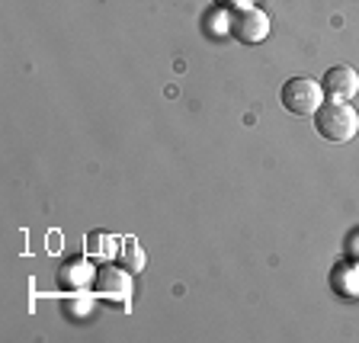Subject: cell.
Instances as JSON below:
<instances>
[{"instance_id": "5", "label": "cell", "mask_w": 359, "mask_h": 343, "mask_svg": "<svg viewBox=\"0 0 359 343\" xmlns=\"http://www.w3.org/2000/svg\"><path fill=\"white\" fill-rule=\"evenodd\" d=\"M58 279H61V285H67V289L87 285V279H90V263L83 260V257H71V260L61 263Z\"/></svg>"}, {"instance_id": "6", "label": "cell", "mask_w": 359, "mask_h": 343, "mask_svg": "<svg viewBox=\"0 0 359 343\" xmlns=\"http://www.w3.org/2000/svg\"><path fill=\"white\" fill-rule=\"evenodd\" d=\"M330 285L344 295H359V263H340L330 273Z\"/></svg>"}, {"instance_id": "10", "label": "cell", "mask_w": 359, "mask_h": 343, "mask_svg": "<svg viewBox=\"0 0 359 343\" xmlns=\"http://www.w3.org/2000/svg\"><path fill=\"white\" fill-rule=\"evenodd\" d=\"M215 7L222 10H241V7H250V0H212Z\"/></svg>"}, {"instance_id": "7", "label": "cell", "mask_w": 359, "mask_h": 343, "mask_svg": "<svg viewBox=\"0 0 359 343\" xmlns=\"http://www.w3.org/2000/svg\"><path fill=\"white\" fill-rule=\"evenodd\" d=\"M122 241L119 238H112V234L106 231H93L87 238V254L90 257H103V260H109V257H119L116 254V247H119Z\"/></svg>"}, {"instance_id": "1", "label": "cell", "mask_w": 359, "mask_h": 343, "mask_svg": "<svg viewBox=\"0 0 359 343\" xmlns=\"http://www.w3.org/2000/svg\"><path fill=\"white\" fill-rule=\"evenodd\" d=\"M314 128H318V135L327 138V142L344 144L359 132V112L353 109L346 100L321 103L318 112H314Z\"/></svg>"}, {"instance_id": "8", "label": "cell", "mask_w": 359, "mask_h": 343, "mask_svg": "<svg viewBox=\"0 0 359 343\" xmlns=\"http://www.w3.org/2000/svg\"><path fill=\"white\" fill-rule=\"evenodd\" d=\"M97 283H100V289H103V292H116V295H122V299H126V292H128L126 273H119V269L106 267V269H100Z\"/></svg>"}, {"instance_id": "9", "label": "cell", "mask_w": 359, "mask_h": 343, "mask_svg": "<svg viewBox=\"0 0 359 343\" xmlns=\"http://www.w3.org/2000/svg\"><path fill=\"white\" fill-rule=\"evenodd\" d=\"M122 247H126V257H122V263H126L132 273H138V269L144 267L142 250H138V241H135V238H126V241H122Z\"/></svg>"}, {"instance_id": "2", "label": "cell", "mask_w": 359, "mask_h": 343, "mask_svg": "<svg viewBox=\"0 0 359 343\" xmlns=\"http://www.w3.org/2000/svg\"><path fill=\"white\" fill-rule=\"evenodd\" d=\"M279 103L292 116H314L318 106L324 103V87L314 77H289L279 90Z\"/></svg>"}, {"instance_id": "3", "label": "cell", "mask_w": 359, "mask_h": 343, "mask_svg": "<svg viewBox=\"0 0 359 343\" xmlns=\"http://www.w3.org/2000/svg\"><path fill=\"white\" fill-rule=\"evenodd\" d=\"M228 32L241 45H260L269 36V16L260 7H241L228 20Z\"/></svg>"}, {"instance_id": "4", "label": "cell", "mask_w": 359, "mask_h": 343, "mask_svg": "<svg viewBox=\"0 0 359 343\" xmlns=\"http://www.w3.org/2000/svg\"><path fill=\"white\" fill-rule=\"evenodd\" d=\"M321 87H324V93H327L330 100H346V103H350V100L359 93V74L353 71L350 65H337V67H330L327 74H324Z\"/></svg>"}]
</instances>
